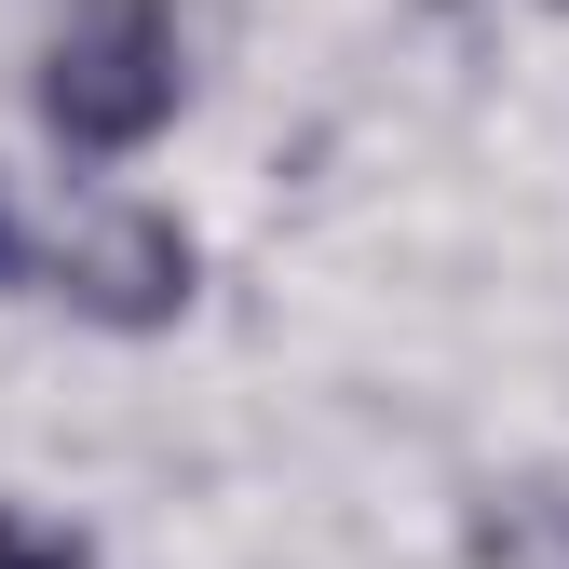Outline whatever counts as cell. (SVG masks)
<instances>
[{"instance_id": "cell-6", "label": "cell", "mask_w": 569, "mask_h": 569, "mask_svg": "<svg viewBox=\"0 0 569 569\" xmlns=\"http://www.w3.org/2000/svg\"><path fill=\"white\" fill-rule=\"evenodd\" d=\"M556 14H569V0H556Z\"/></svg>"}, {"instance_id": "cell-5", "label": "cell", "mask_w": 569, "mask_h": 569, "mask_svg": "<svg viewBox=\"0 0 569 569\" xmlns=\"http://www.w3.org/2000/svg\"><path fill=\"white\" fill-rule=\"evenodd\" d=\"M0 271H28V231H14V203H0Z\"/></svg>"}, {"instance_id": "cell-3", "label": "cell", "mask_w": 569, "mask_h": 569, "mask_svg": "<svg viewBox=\"0 0 569 569\" xmlns=\"http://www.w3.org/2000/svg\"><path fill=\"white\" fill-rule=\"evenodd\" d=\"M475 556L488 569H569V502H556V488H516V502L475 529Z\"/></svg>"}, {"instance_id": "cell-2", "label": "cell", "mask_w": 569, "mask_h": 569, "mask_svg": "<svg viewBox=\"0 0 569 569\" xmlns=\"http://www.w3.org/2000/svg\"><path fill=\"white\" fill-rule=\"evenodd\" d=\"M190 231L163 218V203H96V218H68L54 244H28L14 284H41V299H68L82 326H122V339H150L190 312Z\"/></svg>"}, {"instance_id": "cell-4", "label": "cell", "mask_w": 569, "mask_h": 569, "mask_svg": "<svg viewBox=\"0 0 569 569\" xmlns=\"http://www.w3.org/2000/svg\"><path fill=\"white\" fill-rule=\"evenodd\" d=\"M0 569H82V542H54V529H28V516H0Z\"/></svg>"}, {"instance_id": "cell-1", "label": "cell", "mask_w": 569, "mask_h": 569, "mask_svg": "<svg viewBox=\"0 0 569 569\" xmlns=\"http://www.w3.org/2000/svg\"><path fill=\"white\" fill-rule=\"evenodd\" d=\"M177 96H190L177 0H68V14H54V41H41V122H54V150L122 163V150H150V136L177 122Z\"/></svg>"}]
</instances>
